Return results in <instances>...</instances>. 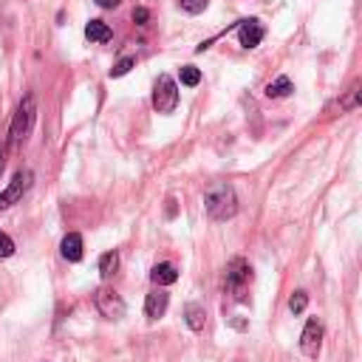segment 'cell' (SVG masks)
<instances>
[{"label": "cell", "mask_w": 362, "mask_h": 362, "mask_svg": "<svg viewBox=\"0 0 362 362\" xmlns=\"http://www.w3.org/2000/svg\"><path fill=\"white\" fill-rule=\"evenodd\" d=\"M204 207H207V216L213 221H230L235 218L238 213V196H235V187L230 185V181H218V185H213L204 196Z\"/></svg>", "instance_id": "obj_1"}, {"label": "cell", "mask_w": 362, "mask_h": 362, "mask_svg": "<svg viewBox=\"0 0 362 362\" xmlns=\"http://www.w3.org/2000/svg\"><path fill=\"white\" fill-rule=\"evenodd\" d=\"M249 283H252V266L246 258H232L227 263V294L232 300L246 303L249 300Z\"/></svg>", "instance_id": "obj_2"}, {"label": "cell", "mask_w": 362, "mask_h": 362, "mask_svg": "<svg viewBox=\"0 0 362 362\" xmlns=\"http://www.w3.org/2000/svg\"><path fill=\"white\" fill-rule=\"evenodd\" d=\"M35 119H37V102H35L32 94H26V96L20 99L18 113H15V119H12V127H9V142H12L15 147L26 142V136L32 133Z\"/></svg>", "instance_id": "obj_3"}, {"label": "cell", "mask_w": 362, "mask_h": 362, "mask_svg": "<svg viewBox=\"0 0 362 362\" xmlns=\"http://www.w3.org/2000/svg\"><path fill=\"white\" fill-rule=\"evenodd\" d=\"M153 108H156V113H164V116L178 108V85H175V80L170 74H161L156 80V85H153Z\"/></svg>", "instance_id": "obj_4"}, {"label": "cell", "mask_w": 362, "mask_h": 362, "mask_svg": "<svg viewBox=\"0 0 362 362\" xmlns=\"http://www.w3.org/2000/svg\"><path fill=\"white\" fill-rule=\"evenodd\" d=\"M94 303H96V308H99V314H102L105 320H122L125 311H127L125 300H122L111 286H99V289L94 292Z\"/></svg>", "instance_id": "obj_5"}, {"label": "cell", "mask_w": 362, "mask_h": 362, "mask_svg": "<svg viewBox=\"0 0 362 362\" xmlns=\"http://www.w3.org/2000/svg\"><path fill=\"white\" fill-rule=\"evenodd\" d=\"M32 181H35V173H32V170H20V173L9 181V187H6L4 193H0V210H9L12 204H18V201L29 193Z\"/></svg>", "instance_id": "obj_6"}, {"label": "cell", "mask_w": 362, "mask_h": 362, "mask_svg": "<svg viewBox=\"0 0 362 362\" xmlns=\"http://www.w3.org/2000/svg\"><path fill=\"white\" fill-rule=\"evenodd\" d=\"M320 348H323V323L317 317H311L300 334V351L308 356V359H317L320 356Z\"/></svg>", "instance_id": "obj_7"}, {"label": "cell", "mask_w": 362, "mask_h": 362, "mask_svg": "<svg viewBox=\"0 0 362 362\" xmlns=\"http://www.w3.org/2000/svg\"><path fill=\"white\" fill-rule=\"evenodd\" d=\"M263 35H266V32H263L261 20H255V18H252V20H241V23H238V43H241L246 51H249V49H258V46H261V40H263Z\"/></svg>", "instance_id": "obj_8"}, {"label": "cell", "mask_w": 362, "mask_h": 362, "mask_svg": "<svg viewBox=\"0 0 362 362\" xmlns=\"http://www.w3.org/2000/svg\"><path fill=\"white\" fill-rule=\"evenodd\" d=\"M167 306H170V294H167L161 286H158V289H153V292L147 294V300H144V314H147V320H158V317H164Z\"/></svg>", "instance_id": "obj_9"}, {"label": "cell", "mask_w": 362, "mask_h": 362, "mask_svg": "<svg viewBox=\"0 0 362 362\" xmlns=\"http://www.w3.org/2000/svg\"><path fill=\"white\" fill-rule=\"evenodd\" d=\"M150 280L156 283V286H173L175 280H178V269L173 266V263H156L153 269H150Z\"/></svg>", "instance_id": "obj_10"}, {"label": "cell", "mask_w": 362, "mask_h": 362, "mask_svg": "<svg viewBox=\"0 0 362 362\" xmlns=\"http://www.w3.org/2000/svg\"><path fill=\"white\" fill-rule=\"evenodd\" d=\"M60 249H63V258H65V261H71V263L82 261V235H77V232H68V235L63 238Z\"/></svg>", "instance_id": "obj_11"}, {"label": "cell", "mask_w": 362, "mask_h": 362, "mask_svg": "<svg viewBox=\"0 0 362 362\" xmlns=\"http://www.w3.org/2000/svg\"><path fill=\"white\" fill-rule=\"evenodd\" d=\"M185 320L193 331H204V323H207V311L201 303H187L185 306Z\"/></svg>", "instance_id": "obj_12"}, {"label": "cell", "mask_w": 362, "mask_h": 362, "mask_svg": "<svg viewBox=\"0 0 362 362\" xmlns=\"http://www.w3.org/2000/svg\"><path fill=\"white\" fill-rule=\"evenodd\" d=\"M85 37H88V43H108V40L113 37V32H111V26H108V23H102V20H91V23L85 26Z\"/></svg>", "instance_id": "obj_13"}, {"label": "cell", "mask_w": 362, "mask_h": 362, "mask_svg": "<svg viewBox=\"0 0 362 362\" xmlns=\"http://www.w3.org/2000/svg\"><path fill=\"white\" fill-rule=\"evenodd\" d=\"M292 91H294V85H292L289 77H277L275 82L266 85V96H269V99H283V96H289Z\"/></svg>", "instance_id": "obj_14"}, {"label": "cell", "mask_w": 362, "mask_h": 362, "mask_svg": "<svg viewBox=\"0 0 362 362\" xmlns=\"http://www.w3.org/2000/svg\"><path fill=\"white\" fill-rule=\"evenodd\" d=\"M116 269H119V255H116V252H105V255L99 258V275H102L105 280H111V277L116 275Z\"/></svg>", "instance_id": "obj_15"}, {"label": "cell", "mask_w": 362, "mask_h": 362, "mask_svg": "<svg viewBox=\"0 0 362 362\" xmlns=\"http://www.w3.org/2000/svg\"><path fill=\"white\" fill-rule=\"evenodd\" d=\"M337 105H339V111H351V108H356V105H359V82H356V85H351V88L345 91V96H342Z\"/></svg>", "instance_id": "obj_16"}, {"label": "cell", "mask_w": 362, "mask_h": 362, "mask_svg": "<svg viewBox=\"0 0 362 362\" xmlns=\"http://www.w3.org/2000/svg\"><path fill=\"white\" fill-rule=\"evenodd\" d=\"M201 82V71L196 65H185L181 68V85H187V88H196Z\"/></svg>", "instance_id": "obj_17"}, {"label": "cell", "mask_w": 362, "mask_h": 362, "mask_svg": "<svg viewBox=\"0 0 362 362\" xmlns=\"http://www.w3.org/2000/svg\"><path fill=\"white\" fill-rule=\"evenodd\" d=\"M178 6L185 9L187 15H201L210 6V0H178Z\"/></svg>", "instance_id": "obj_18"}, {"label": "cell", "mask_w": 362, "mask_h": 362, "mask_svg": "<svg viewBox=\"0 0 362 362\" xmlns=\"http://www.w3.org/2000/svg\"><path fill=\"white\" fill-rule=\"evenodd\" d=\"M306 306H308V294H306V292H294V294H292V300H289L292 314H303V311H306Z\"/></svg>", "instance_id": "obj_19"}, {"label": "cell", "mask_w": 362, "mask_h": 362, "mask_svg": "<svg viewBox=\"0 0 362 362\" xmlns=\"http://www.w3.org/2000/svg\"><path fill=\"white\" fill-rule=\"evenodd\" d=\"M133 65H136V60H133V57H122V60H119V63L111 68V80H116V77H125V74H127Z\"/></svg>", "instance_id": "obj_20"}, {"label": "cell", "mask_w": 362, "mask_h": 362, "mask_svg": "<svg viewBox=\"0 0 362 362\" xmlns=\"http://www.w3.org/2000/svg\"><path fill=\"white\" fill-rule=\"evenodd\" d=\"M12 255H15V241L6 232H0V258H12Z\"/></svg>", "instance_id": "obj_21"}, {"label": "cell", "mask_w": 362, "mask_h": 362, "mask_svg": "<svg viewBox=\"0 0 362 362\" xmlns=\"http://www.w3.org/2000/svg\"><path fill=\"white\" fill-rule=\"evenodd\" d=\"M133 20H136L139 26H144V23L150 20V12H147V9H136V12H133Z\"/></svg>", "instance_id": "obj_22"}, {"label": "cell", "mask_w": 362, "mask_h": 362, "mask_svg": "<svg viewBox=\"0 0 362 362\" xmlns=\"http://www.w3.org/2000/svg\"><path fill=\"white\" fill-rule=\"evenodd\" d=\"M119 4H122V0H96V6H99V9H116Z\"/></svg>", "instance_id": "obj_23"}, {"label": "cell", "mask_w": 362, "mask_h": 362, "mask_svg": "<svg viewBox=\"0 0 362 362\" xmlns=\"http://www.w3.org/2000/svg\"><path fill=\"white\" fill-rule=\"evenodd\" d=\"M178 216V207H175V199H167V218H175Z\"/></svg>", "instance_id": "obj_24"}, {"label": "cell", "mask_w": 362, "mask_h": 362, "mask_svg": "<svg viewBox=\"0 0 362 362\" xmlns=\"http://www.w3.org/2000/svg\"><path fill=\"white\" fill-rule=\"evenodd\" d=\"M4 167H6V156H4V147H0V175H4Z\"/></svg>", "instance_id": "obj_25"}]
</instances>
